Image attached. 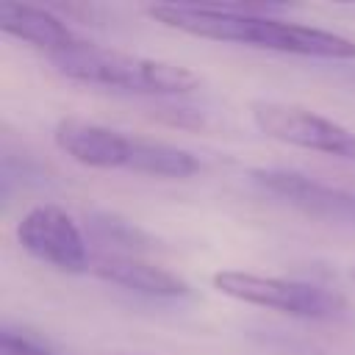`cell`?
I'll list each match as a JSON object with an SVG mask.
<instances>
[{
    "label": "cell",
    "mask_w": 355,
    "mask_h": 355,
    "mask_svg": "<svg viewBox=\"0 0 355 355\" xmlns=\"http://www.w3.org/2000/svg\"><path fill=\"white\" fill-rule=\"evenodd\" d=\"M0 31L6 36H14L36 50H44L47 55H55L67 47H72L75 42H80L69 25L55 17L47 8L39 6H28V3H14V0H3L0 3Z\"/></svg>",
    "instance_id": "9"
},
{
    "label": "cell",
    "mask_w": 355,
    "mask_h": 355,
    "mask_svg": "<svg viewBox=\"0 0 355 355\" xmlns=\"http://www.w3.org/2000/svg\"><path fill=\"white\" fill-rule=\"evenodd\" d=\"M280 6H250V3H158L150 6L147 14L164 28L211 39V42H233L258 50H275L302 58H324V61H355V42L280 19Z\"/></svg>",
    "instance_id": "1"
},
{
    "label": "cell",
    "mask_w": 355,
    "mask_h": 355,
    "mask_svg": "<svg viewBox=\"0 0 355 355\" xmlns=\"http://www.w3.org/2000/svg\"><path fill=\"white\" fill-rule=\"evenodd\" d=\"M214 288L230 300L269 308L297 319H336L347 311V302L338 291L324 288L308 280H288V277H266L239 269H225L211 277Z\"/></svg>",
    "instance_id": "3"
},
{
    "label": "cell",
    "mask_w": 355,
    "mask_h": 355,
    "mask_svg": "<svg viewBox=\"0 0 355 355\" xmlns=\"http://www.w3.org/2000/svg\"><path fill=\"white\" fill-rule=\"evenodd\" d=\"M250 114L255 128L275 141L355 161V133L324 114L280 100H255Z\"/></svg>",
    "instance_id": "4"
},
{
    "label": "cell",
    "mask_w": 355,
    "mask_h": 355,
    "mask_svg": "<svg viewBox=\"0 0 355 355\" xmlns=\"http://www.w3.org/2000/svg\"><path fill=\"white\" fill-rule=\"evenodd\" d=\"M17 241L19 247L33 255L36 261L80 275L92 269L89 261V241L80 230V225L58 205H36L17 222Z\"/></svg>",
    "instance_id": "5"
},
{
    "label": "cell",
    "mask_w": 355,
    "mask_h": 355,
    "mask_svg": "<svg viewBox=\"0 0 355 355\" xmlns=\"http://www.w3.org/2000/svg\"><path fill=\"white\" fill-rule=\"evenodd\" d=\"M349 277H352V280H355V263H352V269H349Z\"/></svg>",
    "instance_id": "12"
},
{
    "label": "cell",
    "mask_w": 355,
    "mask_h": 355,
    "mask_svg": "<svg viewBox=\"0 0 355 355\" xmlns=\"http://www.w3.org/2000/svg\"><path fill=\"white\" fill-rule=\"evenodd\" d=\"M47 58L69 80H78L86 86L116 89V92H130V94L178 97V94H189L191 89L200 86V75L191 72L189 67L114 50V47L89 44L83 39L55 55H47Z\"/></svg>",
    "instance_id": "2"
},
{
    "label": "cell",
    "mask_w": 355,
    "mask_h": 355,
    "mask_svg": "<svg viewBox=\"0 0 355 355\" xmlns=\"http://www.w3.org/2000/svg\"><path fill=\"white\" fill-rule=\"evenodd\" d=\"M252 183L266 194L280 197L283 202L322 219H352L355 222V194L313 180L294 169H252Z\"/></svg>",
    "instance_id": "7"
},
{
    "label": "cell",
    "mask_w": 355,
    "mask_h": 355,
    "mask_svg": "<svg viewBox=\"0 0 355 355\" xmlns=\"http://www.w3.org/2000/svg\"><path fill=\"white\" fill-rule=\"evenodd\" d=\"M0 355H53L50 349H44L42 344L19 336V333H11V330H3L0 333Z\"/></svg>",
    "instance_id": "11"
},
{
    "label": "cell",
    "mask_w": 355,
    "mask_h": 355,
    "mask_svg": "<svg viewBox=\"0 0 355 355\" xmlns=\"http://www.w3.org/2000/svg\"><path fill=\"white\" fill-rule=\"evenodd\" d=\"M92 272L114 286H122L144 297L178 300L191 294V286L180 275H175L166 266L150 263L139 255H97V261L92 263Z\"/></svg>",
    "instance_id": "8"
},
{
    "label": "cell",
    "mask_w": 355,
    "mask_h": 355,
    "mask_svg": "<svg viewBox=\"0 0 355 355\" xmlns=\"http://www.w3.org/2000/svg\"><path fill=\"white\" fill-rule=\"evenodd\" d=\"M53 141L64 155H69L80 166L133 172L136 144H139L136 136H125L114 128H105V125H97L89 119L67 116L55 125Z\"/></svg>",
    "instance_id": "6"
},
{
    "label": "cell",
    "mask_w": 355,
    "mask_h": 355,
    "mask_svg": "<svg viewBox=\"0 0 355 355\" xmlns=\"http://www.w3.org/2000/svg\"><path fill=\"white\" fill-rule=\"evenodd\" d=\"M89 239L100 247V255H144L153 247V239L133 222L122 219L119 214L92 211L86 216Z\"/></svg>",
    "instance_id": "10"
}]
</instances>
